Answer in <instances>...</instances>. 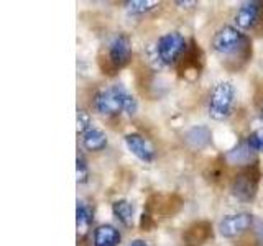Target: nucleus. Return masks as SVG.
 <instances>
[{"label": "nucleus", "mask_w": 263, "mask_h": 246, "mask_svg": "<svg viewBox=\"0 0 263 246\" xmlns=\"http://www.w3.org/2000/svg\"><path fill=\"white\" fill-rule=\"evenodd\" d=\"M235 89L230 82H220L214 87L209 100V115L214 120H226L232 113Z\"/></svg>", "instance_id": "1"}, {"label": "nucleus", "mask_w": 263, "mask_h": 246, "mask_svg": "<svg viewBox=\"0 0 263 246\" xmlns=\"http://www.w3.org/2000/svg\"><path fill=\"white\" fill-rule=\"evenodd\" d=\"M186 41L179 33H166L158 39V54L164 64L175 63L184 51Z\"/></svg>", "instance_id": "2"}, {"label": "nucleus", "mask_w": 263, "mask_h": 246, "mask_svg": "<svg viewBox=\"0 0 263 246\" xmlns=\"http://www.w3.org/2000/svg\"><path fill=\"white\" fill-rule=\"evenodd\" d=\"M242 41H243V36H242L240 31L235 30L234 27H224L216 33L212 45H214V49H216L217 53L230 54L240 46Z\"/></svg>", "instance_id": "3"}, {"label": "nucleus", "mask_w": 263, "mask_h": 246, "mask_svg": "<svg viewBox=\"0 0 263 246\" xmlns=\"http://www.w3.org/2000/svg\"><path fill=\"white\" fill-rule=\"evenodd\" d=\"M250 225H252L250 213H235V215H227L220 220L219 232L222 236L232 238V236L243 233Z\"/></svg>", "instance_id": "4"}, {"label": "nucleus", "mask_w": 263, "mask_h": 246, "mask_svg": "<svg viewBox=\"0 0 263 246\" xmlns=\"http://www.w3.org/2000/svg\"><path fill=\"white\" fill-rule=\"evenodd\" d=\"M94 107H96V110L102 115H114V113L122 112L123 107L120 104L117 87L114 86L110 89L101 90L94 98Z\"/></svg>", "instance_id": "5"}, {"label": "nucleus", "mask_w": 263, "mask_h": 246, "mask_svg": "<svg viewBox=\"0 0 263 246\" xmlns=\"http://www.w3.org/2000/svg\"><path fill=\"white\" fill-rule=\"evenodd\" d=\"M130 54H132V45H130V39L125 35H119L112 39L110 48H109V56H110V61L115 66H123L127 64V61L130 59Z\"/></svg>", "instance_id": "6"}, {"label": "nucleus", "mask_w": 263, "mask_h": 246, "mask_svg": "<svg viewBox=\"0 0 263 246\" xmlns=\"http://www.w3.org/2000/svg\"><path fill=\"white\" fill-rule=\"evenodd\" d=\"M125 143L128 146V150L134 153L138 159L150 162L155 158V150L153 146L148 143V139H145L143 136H140L137 133L134 135H127L125 136Z\"/></svg>", "instance_id": "7"}, {"label": "nucleus", "mask_w": 263, "mask_h": 246, "mask_svg": "<svg viewBox=\"0 0 263 246\" xmlns=\"http://www.w3.org/2000/svg\"><path fill=\"white\" fill-rule=\"evenodd\" d=\"M260 2H250L240 7V10L235 15V22L240 28H252L258 22L260 16Z\"/></svg>", "instance_id": "8"}, {"label": "nucleus", "mask_w": 263, "mask_h": 246, "mask_svg": "<svg viewBox=\"0 0 263 246\" xmlns=\"http://www.w3.org/2000/svg\"><path fill=\"white\" fill-rule=\"evenodd\" d=\"M120 243V233L112 225H102L94 233L96 246H117Z\"/></svg>", "instance_id": "9"}, {"label": "nucleus", "mask_w": 263, "mask_h": 246, "mask_svg": "<svg viewBox=\"0 0 263 246\" xmlns=\"http://www.w3.org/2000/svg\"><path fill=\"white\" fill-rule=\"evenodd\" d=\"M82 145H84V148H87L89 151H101L107 145V136L101 130L92 128V130H89L87 133H84Z\"/></svg>", "instance_id": "10"}, {"label": "nucleus", "mask_w": 263, "mask_h": 246, "mask_svg": "<svg viewBox=\"0 0 263 246\" xmlns=\"http://www.w3.org/2000/svg\"><path fill=\"white\" fill-rule=\"evenodd\" d=\"M112 212H114V215L117 217L123 225H127V227L132 225V220H134V207H132L130 202H127V200L114 202Z\"/></svg>", "instance_id": "11"}, {"label": "nucleus", "mask_w": 263, "mask_h": 246, "mask_svg": "<svg viewBox=\"0 0 263 246\" xmlns=\"http://www.w3.org/2000/svg\"><path fill=\"white\" fill-rule=\"evenodd\" d=\"M92 221V212L87 207L84 202H78V209H76V223H78V232L79 233H86L87 228Z\"/></svg>", "instance_id": "12"}, {"label": "nucleus", "mask_w": 263, "mask_h": 246, "mask_svg": "<svg viewBox=\"0 0 263 246\" xmlns=\"http://www.w3.org/2000/svg\"><path fill=\"white\" fill-rule=\"evenodd\" d=\"M211 133L208 128H193L187 133V143L193 145L194 148H201L209 141Z\"/></svg>", "instance_id": "13"}, {"label": "nucleus", "mask_w": 263, "mask_h": 246, "mask_svg": "<svg viewBox=\"0 0 263 246\" xmlns=\"http://www.w3.org/2000/svg\"><path fill=\"white\" fill-rule=\"evenodd\" d=\"M253 189H255L253 184L245 176H240L234 184V192L235 195L240 197V199H250L253 195Z\"/></svg>", "instance_id": "14"}, {"label": "nucleus", "mask_w": 263, "mask_h": 246, "mask_svg": "<svg viewBox=\"0 0 263 246\" xmlns=\"http://www.w3.org/2000/svg\"><path fill=\"white\" fill-rule=\"evenodd\" d=\"M115 87H117V94H119V98H120V104L123 107V110H125L128 115H134L137 112V102H135V98L132 97L123 87H120V86H115Z\"/></svg>", "instance_id": "15"}, {"label": "nucleus", "mask_w": 263, "mask_h": 246, "mask_svg": "<svg viewBox=\"0 0 263 246\" xmlns=\"http://www.w3.org/2000/svg\"><path fill=\"white\" fill-rule=\"evenodd\" d=\"M158 5V2H150V0H134V2H128L127 8L130 13H145L148 10H152Z\"/></svg>", "instance_id": "16"}, {"label": "nucleus", "mask_w": 263, "mask_h": 246, "mask_svg": "<svg viewBox=\"0 0 263 246\" xmlns=\"http://www.w3.org/2000/svg\"><path fill=\"white\" fill-rule=\"evenodd\" d=\"M247 146L252 151H263V128L253 131L247 139Z\"/></svg>", "instance_id": "17"}, {"label": "nucleus", "mask_w": 263, "mask_h": 246, "mask_svg": "<svg viewBox=\"0 0 263 246\" xmlns=\"http://www.w3.org/2000/svg\"><path fill=\"white\" fill-rule=\"evenodd\" d=\"M76 174H78V182H86L89 177V169L87 164L81 154H78V164H76Z\"/></svg>", "instance_id": "18"}, {"label": "nucleus", "mask_w": 263, "mask_h": 246, "mask_svg": "<svg viewBox=\"0 0 263 246\" xmlns=\"http://www.w3.org/2000/svg\"><path fill=\"white\" fill-rule=\"evenodd\" d=\"M90 125V115L86 110H78V131L79 133H87Z\"/></svg>", "instance_id": "19"}, {"label": "nucleus", "mask_w": 263, "mask_h": 246, "mask_svg": "<svg viewBox=\"0 0 263 246\" xmlns=\"http://www.w3.org/2000/svg\"><path fill=\"white\" fill-rule=\"evenodd\" d=\"M128 246H148L145 241H140V240H135V241H132Z\"/></svg>", "instance_id": "20"}, {"label": "nucleus", "mask_w": 263, "mask_h": 246, "mask_svg": "<svg viewBox=\"0 0 263 246\" xmlns=\"http://www.w3.org/2000/svg\"><path fill=\"white\" fill-rule=\"evenodd\" d=\"M178 5H196V2H178Z\"/></svg>", "instance_id": "21"}]
</instances>
